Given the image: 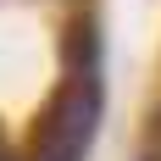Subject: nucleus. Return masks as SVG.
<instances>
[{"instance_id":"nucleus-1","label":"nucleus","mask_w":161,"mask_h":161,"mask_svg":"<svg viewBox=\"0 0 161 161\" xmlns=\"http://www.w3.org/2000/svg\"><path fill=\"white\" fill-rule=\"evenodd\" d=\"M89 128H95V83H72L45 122L39 161H78L83 145H89Z\"/></svg>"},{"instance_id":"nucleus-2","label":"nucleus","mask_w":161,"mask_h":161,"mask_svg":"<svg viewBox=\"0 0 161 161\" xmlns=\"http://www.w3.org/2000/svg\"><path fill=\"white\" fill-rule=\"evenodd\" d=\"M145 161H161V156H145Z\"/></svg>"},{"instance_id":"nucleus-3","label":"nucleus","mask_w":161,"mask_h":161,"mask_svg":"<svg viewBox=\"0 0 161 161\" xmlns=\"http://www.w3.org/2000/svg\"><path fill=\"white\" fill-rule=\"evenodd\" d=\"M0 161H6V156H0Z\"/></svg>"}]
</instances>
